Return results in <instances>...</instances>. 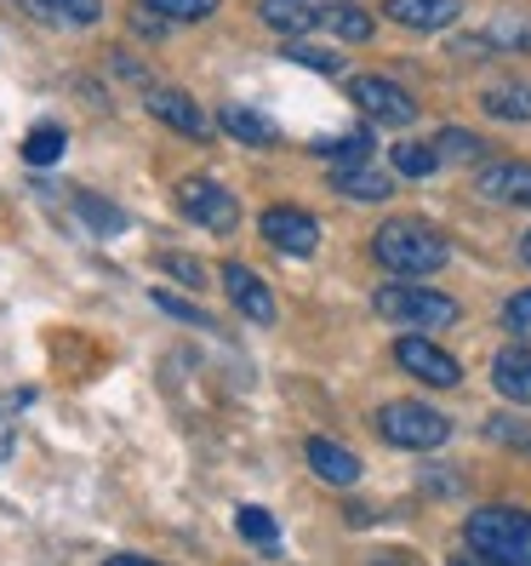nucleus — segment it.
<instances>
[{
  "label": "nucleus",
  "mask_w": 531,
  "mask_h": 566,
  "mask_svg": "<svg viewBox=\"0 0 531 566\" xmlns=\"http://www.w3.org/2000/svg\"><path fill=\"white\" fill-rule=\"evenodd\" d=\"M104 566H160V560H144V555H109Z\"/></svg>",
  "instance_id": "f704fd0d"
},
{
  "label": "nucleus",
  "mask_w": 531,
  "mask_h": 566,
  "mask_svg": "<svg viewBox=\"0 0 531 566\" xmlns=\"http://www.w3.org/2000/svg\"><path fill=\"white\" fill-rule=\"evenodd\" d=\"M131 29H138L144 41H166V18H160V12H155V18H149V12H138V18H131Z\"/></svg>",
  "instance_id": "72a5a7b5"
},
{
  "label": "nucleus",
  "mask_w": 531,
  "mask_h": 566,
  "mask_svg": "<svg viewBox=\"0 0 531 566\" xmlns=\"http://www.w3.org/2000/svg\"><path fill=\"white\" fill-rule=\"evenodd\" d=\"M463 538H469V549L486 555L491 566H531V515L525 510L486 504L463 521Z\"/></svg>",
  "instance_id": "f03ea898"
},
{
  "label": "nucleus",
  "mask_w": 531,
  "mask_h": 566,
  "mask_svg": "<svg viewBox=\"0 0 531 566\" xmlns=\"http://www.w3.org/2000/svg\"><path fill=\"white\" fill-rule=\"evenodd\" d=\"M480 195L503 207H531V160H497L480 172Z\"/></svg>",
  "instance_id": "4468645a"
},
{
  "label": "nucleus",
  "mask_w": 531,
  "mask_h": 566,
  "mask_svg": "<svg viewBox=\"0 0 531 566\" xmlns=\"http://www.w3.org/2000/svg\"><path fill=\"white\" fill-rule=\"evenodd\" d=\"M331 189L349 195V201H389V195H394V172H378V166L354 160V166H338V172H331Z\"/></svg>",
  "instance_id": "dca6fc26"
},
{
  "label": "nucleus",
  "mask_w": 531,
  "mask_h": 566,
  "mask_svg": "<svg viewBox=\"0 0 531 566\" xmlns=\"http://www.w3.org/2000/svg\"><path fill=\"white\" fill-rule=\"evenodd\" d=\"M389 172H401V178H435L440 172V155H435V144H394L389 149Z\"/></svg>",
  "instance_id": "412c9836"
},
{
  "label": "nucleus",
  "mask_w": 531,
  "mask_h": 566,
  "mask_svg": "<svg viewBox=\"0 0 531 566\" xmlns=\"http://www.w3.org/2000/svg\"><path fill=\"white\" fill-rule=\"evenodd\" d=\"M155 297V310H166V315H172V321H189V326H212L201 310H194V304H183V297H172V292H166V286H155L149 292Z\"/></svg>",
  "instance_id": "7c9ffc66"
},
{
  "label": "nucleus",
  "mask_w": 531,
  "mask_h": 566,
  "mask_svg": "<svg viewBox=\"0 0 531 566\" xmlns=\"http://www.w3.org/2000/svg\"><path fill=\"white\" fill-rule=\"evenodd\" d=\"M149 12H160L166 23H201L217 12V0H144Z\"/></svg>",
  "instance_id": "c85d7f7f"
},
{
  "label": "nucleus",
  "mask_w": 531,
  "mask_h": 566,
  "mask_svg": "<svg viewBox=\"0 0 531 566\" xmlns=\"http://www.w3.org/2000/svg\"><path fill=\"white\" fill-rule=\"evenodd\" d=\"M480 109L491 120H531V81H497V86H486Z\"/></svg>",
  "instance_id": "f3484780"
},
{
  "label": "nucleus",
  "mask_w": 531,
  "mask_h": 566,
  "mask_svg": "<svg viewBox=\"0 0 531 566\" xmlns=\"http://www.w3.org/2000/svg\"><path fill=\"white\" fill-rule=\"evenodd\" d=\"M367 149H372V132H367V126L343 132V138H320V144H315V155H331V160H343V166L367 160Z\"/></svg>",
  "instance_id": "cd10ccee"
},
{
  "label": "nucleus",
  "mask_w": 531,
  "mask_h": 566,
  "mask_svg": "<svg viewBox=\"0 0 531 566\" xmlns=\"http://www.w3.org/2000/svg\"><path fill=\"white\" fill-rule=\"evenodd\" d=\"M372 310L394 326H412V332H440L457 321V304L440 292H428V286H412V281H389L372 292Z\"/></svg>",
  "instance_id": "7ed1b4c3"
},
{
  "label": "nucleus",
  "mask_w": 531,
  "mask_h": 566,
  "mask_svg": "<svg viewBox=\"0 0 531 566\" xmlns=\"http://www.w3.org/2000/svg\"><path fill=\"white\" fill-rule=\"evenodd\" d=\"M349 97H354V109L367 120H378V126H412L417 120L412 92H401L383 75H349Z\"/></svg>",
  "instance_id": "0eeeda50"
},
{
  "label": "nucleus",
  "mask_w": 531,
  "mask_h": 566,
  "mask_svg": "<svg viewBox=\"0 0 531 566\" xmlns=\"http://www.w3.org/2000/svg\"><path fill=\"white\" fill-rule=\"evenodd\" d=\"M235 526H241V538H246L257 555H280V526H275L269 510H252V504H246V510L235 515Z\"/></svg>",
  "instance_id": "4be33fe9"
},
{
  "label": "nucleus",
  "mask_w": 531,
  "mask_h": 566,
  "mask_svg": "<svg viewBox=\"0 0 531 566\" xmlns=\"http://www.w3.org/2000/svg\"><path fill=\"white\" fill-rule=\"evenodd\" d=\"M435 155L440 160H469V166H486V138H475V132H463V126H440V138H435Z\"/></svg>",
  "instance_id": "b1692460"
},
{
  "label": "nucleus",
  "mask_w": 531,
  "mask_h": 566,
  "mask_svg": "<svg viewBox=\"0 0 531 566\" xmlns=\"http://www.w3.org/2000/svg\"><path fill=\"white\" fill-rule=\"evenodd\" d=\"M486 436H491V441H514V452H531V429H525V423L491 418V423H486Z\"/></svg>",
  "instance_id": "473e14b6"
},
{
  "label": "nucleus",
  "mask_w": 531,
  "mask_h": 566,
  "mask_svg": "<svg viewBox=\"0 0 531 566\" xmlns=\"http://www.w3.org/2000/svg\"><path fill=\"white\" fill-rule=\"evenodd\" d=\"M304 452H309V470H315L326 486H354V481H360V458H354L343 441H331V436H309V441H304Z\"/></svg>",
  "instance_id": "f8f14e48"
},
{
  "label": "nucleus",
  "mask_w": 531,
  "mask_h": 566,
  "mask_svg": "<svg viewBox=\"0 0 531 566\" xmlns=\"http://www.w3.org/2000/svg\"><path fill=\"white\" fill-rule=\"evenodd\" d=\"M160 270L172 275V281H183V286H206L201 263H194V258H183V252H166V258H160Z\"/></svg>",
  "instance_id": "2f4dec72"
},
{
  "label": "nucleus",
  "mask_w": 531,
  "mask_h": 566,
  "mask_svg": "<svg viewBox=\"0 0 531 566\" xmlns=\"http://www.w3.org/2000/svg\"><path fill=\"white\" fill-rule=\"evenodd\" d=\"M315 35H331V41H372V12H360L354 0H326V7H315Z\"/></svg>",
  "instance_id": "2eb2a0df"
},
{
  "label": "nucleus",
  "mask_w": 531,
  "mask_h": 566,
  "mask_svg": "<svg viewBox=\"0 0 531 566\" xmlns=\"http://www.w3.org/2000/svg\"><path fill=\"white\" fill-rule=\"evenodd\" d=\"M144 104H149V115L160 126H172L178 138H206V132H212V120L201 115V104H194L189 92H178V86H149Z\"/></svg>",
  "instance_id": "1a4fd4ad"
},
{
  "label": "nucleus",
  "mask_w": 531,
  "mask_h": 566,
  "mask_svg": "<svg viewBox=\"0 0 531 566\" xmlns=\"http://www.w3.org/2000/svg\"><path fill=\"white\" fill-rule=\"evenodd\" d=\"M452 566H491L486 555H463V560H452Z\"/></svg>",
  "instance_id": "e433bc0d"
},
{
  "label": "nucleus",
  "mask_w": 531,
  "mask_h": 566,
  "mask_svg": "<svg viewBox=\"0 0 531 566\" xmlns=\"http://www.w3.org/2000/svg\"><path fill=\"white\" fill-rule=\"evenodd\" d=\"M75 212L86 218V229H97V235H120L126 229V212L109 207V201H97V195H75Z\"/></svg>",
  "instance_id": "bb28decb"
},
{
  "label": "nucleus",
  "mask_w": 531,
  "mask_h": 566,
  "mask_svg": "<svg viewBox=\"0 0 531 566\" xmlns=\"http://www.w3.org/2000/svg\"><path fill=\"white\" fill-rule=\"evenodd\" d=\"M378 436L389 447H401V452H435V447L452 441V418L423 407V401H389L378 412Z\"/></svg>",
  "instance_id": "20e7f679"
},
{
  "label": "nucleus",
  "mask_w": 531,
  "mask_h": 566,
  "mask_svg": "<svg viewBox=\"0 0 531 566\" xmlns=\"http://www.w3.org/2000/svg\"><path fill=\"white\" fill-rule=\"evenodd\" d=\"M178 212H183L189 223L212 229V235H229V229L241 223V201H235L223 184H212V178H183V184H178Z\"/></svg>",
  "instance_id": "39448f33"
},
{
  "label": "nucleus",
  "mask_w": 531,
  "mask_h": 566,
  "mask_svg": "<svg viewBox=\"0 0 531 566\" xmlns=\"http://www.w3.org/2000/svg\"><path fill=\"white\" fill-rule=\"evenodd\" d=\"M520 258H525V263H531V229H525V241H520Z\"/></svg>",
  "instance_id": "4c0bfd02"
},
{
  "label": "nucleus",
  "mask_w": 531,
  "mask_h": 566,
  "mask_svg": "<svg viewBox=\"0 0 531 566\" xmlns=\"http://www.w3.org/2000/svg\"><path fill=\"white\" fill-rule=\"evenodd\" d=\"M486 52H531V18H497L480 29Z\"/></svg>",
  "instance_id": "5701e85b"
},
{
  "label": "nucleus",
  "mask_w": 531,
  "mask_h": 566,
  "mask_svg": "<svg viewBox=\"0 0 531 566\" xmlns=\"http://www.w3.org/2000/svg\"><path fill=\"white\" fill-rule=\"evenodd\" d=\"M286 63H304V70H320V75H343V57L331 46H309V41H286L280 46Z\"/></svg>",
  "instance_id": "393cba45"
},
{
  "label": "nucleus",
  "mask_w": 531,
  "mask_h": 566,
  "mask_svg": "<svg viewBox=\"0 0 531 566\" xmlns=\"http://www.w3.org/2000/svg\"><path fill=\"white\" fill-rule=\"evenodd\" d=\"M383 18L401 23V29L435 35V29H452L463 18V0H383Z\"/></svg>",
  "instance_id": "9b49d317"
},
{
  "label": "nucleus",
  "mask_w": 531,
  "mask_h": 566,
  "mask_svg": "<svg viewBox=\"0 0 531 566\" xmlns=\"http://www.w3.org/2000/svg\"><path fill=\"white\" fill-rule=\"evenodd\" d=\"M257 229H263V241L286 258H315L320 252V223L304 207H269L257 218Z\"/></svg>",
  "instance_id": "6e6552de"
},
{
  "label": "nucleus",
  "mask_w": 531,
  "mask_h": 566,
  "mask_svg": "<svg viewBox=\"0 0 531 566\" xmlns=\"http://www.w3.org/2000/svg\"><path fill=\"white\" fill-rule=\"evenodd\" d=\"M7 458H12V423L0 418V463H7Z\"/></svg>",
  "instance_id": "c9c22d12"
},
{
  "label": "nucleus",
  "mask_w": 531,
  "mask_h": 566,
  "mask_svg": "<svg viewBox=\"0 0 531 566\" xmlns=\"http://www.w3.org/2000/svg\"><path fill=\"white\" fill-rule=\"evenodd\" d=\"M63 149H70V138H63V126H35V132H29V138H23V160L29 166H35V172H46V166H57L63 160Z\"/></svg>",
  "instance_id": "aec40b11"
},
{
  "label": "nucleus",
  "mask_w": 531,
  "mask_h": 566,
  "mask_svg": "<svg viewBox=\"0 0 531 566\" xmlns=\"http://www.w3.org/2000/svg\"><path fill=\"white\" fill-rule=\"evenodd\" d=\"M394 366L401 373H412L417 384H435V389H457L463 384V366H457V355H446L440 344H428L423 332H406V338H394Z\"/></svg>",
  "instance_id": "423d86ee"
},
{
  "label": "nucleus",
  "mask_w": 531,
  "mask_h": 566,
  "mask_svg": "<svg viewBox=\"0 0 531 566\" xmlns=\"http://www.w3.org/2000/svg\"><path fill=\"white\" fill-rule=\"evenodd\" d=\"M217 120H223V132H229V138H241V144H252V149H269V144L280 138V132H275L269 120H263V115H252V109H241V104H229Z\"/></svg>",
  "instance_id": "6ab92c4d"
},
{
  "label": "nucleus",
  "mask_w": 531,
  "mask_h": 566,
  "mask_svg": "<svg viewBox=\"0 0 531 566\" xmlns=\"http://www.w3.org/2000/svg\"><path fill=\"white\" fill-rule=\"evenodd\" d=\"M223 292H229V304H235L246 321L257 326H275V292L263 286L246 263H223Z\"/></svg>",
  "instance_id": "9d476101"
},
{
  "label": "nucleus",
  "mask_w": 531,
  "mask_h": 566,
  "mask_svg": "<svg viewBox=\"0 0 531 566\" xmlns=\"http://www.w3.org/2000/svg\"><path fill=\"white\" fill-rule=\"evenodd\" d=\"M35 7L57 23H75V29H92L97 18H104V0H35Z\"/></svg>",
  "instance_id": "a878e982"
},
{
  "label": "nucleus",
  "mask_w": 531,
  "mask_h": 566,
  "mask_svg": "<svg viewBox=\"0 0 531 566\" xmlns=\"http://www.w3.org/2000/svg\"><path fill=\"white\" fill-rule=\"evenodd\" d=\"M263 23L280 29V35H315V7L309 0H263Z\"/></svg>",
  "instance_id": "a211bd4d"
},
{
  "label": "nucleus",
  "mask_w": 531,
  "mask_h": 566,
  "mask_svg": "<svg viewBox=\"0 0 531 566\" xmlns=\"http://www.w3.org/2000/svg\"><path fill=\"white\" fill-rule=\"evenodd\" d=\"M491 384H497V395H503V401L531 407V344L497 349V360H491Z\"/></svg>",
  "instance_id": "ddd939ff"
},
{
  "label": "nucleus",
  "mask_w": 531,
  "mask_h": 566,
  "mask_svg": "<svg viewBox=\"0 0 531 566\" xmlns=\"http://www.w3.org/2000/svg\"><path fill=\"white\" fill-rule=\"evenodd\" d=\"M372 258L383 263L394 281H423V275H440L446 270L452 247L428 223H417V218H389L378 235H372Z\"/></svg>",
  "instance_id": "f257e3e1"
},
{
  "label": "nucleus",
  "mask_w": 531,
  "mask_h": 566,
  "mask_svg": "<svg viewBox=\"0 0 531 566\" xmlns=\"http://www.w3.org/2000/svg\"><path fill=\"white\" fill-rule=\"evenodd\" d=\"M503 326L514 332L520 344H531V286H525V292H514L509 304H503Z\"/></svg>",
  "instance_id": "c756f323"
}]
</instances>
